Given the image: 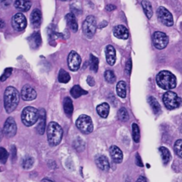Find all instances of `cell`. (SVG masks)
<instances>
[{
    "label": "cell",
    "mask_w": 182,
    "mask_h": 182,
    "mask_svg": "<svg viewBox=\"0 0 182 182\" xmlns=\"http://www.w3.org/2000/svg\"><path fill=\"white\" fill-rule=\"evenodd\" d=\"M19 100V93L15 88L9 86L6 88L4 95V104L7 113H11L17 108Z\"/></svg>",
    "instance_id": "cell-1"
},
{
    "label": "cell",
    "mask_w": 182,
    "mask_h": 182,
    "mask_svg": "<svg viewBox=\"0 0 182 182\" xmlns=\"http://www.w3.org/2000/svg\"><path fill=\"white\" fill-rule=\"evenodd\" d=\"M157 85L162 89L172 90L176 86V78L174 75L168 71H162L157 74Z\"/></svg>",
    "instance_id": "cell-2"
},
{
    "label": "cell",
    "mask_w": 182,
    "mask_h": 182,
    "mask_svg": "<svg viewBox=\"0 0 182 182\" xmlns=\"http://www.w3.org/2000/svg\"><path fill=\"white\" fill-rule=\"evenodd\" d=\"M63 129L58 123L51 122L47 128L48 141L51 146L59 144L62 140Z\"/></svg>",
    "instance_id": "cell-3"
},
{
    "label": "cell",
    "mask_w": 182,
    "mask_h": 182,
    "mask_svg": "<svg viewBox=\"0 0 182 182\" xmlns=\"http://www.w3.org/2000/svg\"><path fill=\"white\" fill-rule=\"evenodd\" d=\"M39 116V112L38 110L34 107L29 106L23 110L21 113V120L24 125L30 127L38 121Z\"/></svg>",
    "instance_id": "cell-4"
},
{
    "label": "cell",
    "mask_w": 182,
    "mask_h": 182,
    "mask_svg": "<svg viewBox=\"0 0 182 182\" xmlns=\"http://www.w3.org/2000/svg\"><path fill=\"white\" fill-rule=\"evenodd\" d=\"M163 102L166 108L169 110L177 108L181 104V98L172 91H168L164 93L163 95Z\"/></svg>",
    "instance_id": "cell-5"
},
{
    "label": "cell",
    "mask_w": 182,
    "mask_h": 182,
    "mask_svg": "<svg viewBox=\"0 0 182 182\" xmlns=\"http://www.w3.org/2000/svg\"><path fill=\"white\" fill-rule=\"evenodd\" d=\"M76 126L81 132L84 134H90L93 130L92 120L86 115H82L77 119Z\"/></svg>",
    "instance_id": "cell-6"
},
{
    "label": "cell",
    "mask_w": 182,
    "mask_h": 182,
    "mask_svg": "<svg viewBox=\"0 0 182 182\" xmlns=\"http://www.w3.org/2000/svg\"><path fill=\"white\" fill-rule=\"evenodd\" d=\"M97 29V22L93 16H88L83 24V31L87 38L91 39L94 36Z\"/></svg>",
    "instance_id": "cell-7"
},
{
    "label": "cell",
    "mask_w": 182,
    "mask_h": 182,
    "mask_svg": "<svg viewBox=\"0 0 182 182\" xmlns=\"http://www.w3.org/2000/svg\"><path fill=\"white\" fill-rule=\"evenodd\" d=\"M152 41L157 49L162 50L167 47L169 43V38L165 33L162 31H156L152 36Z\"/></svg>",
    "instance_id": "cell-8"
},
{
    "label": "cell",
    "mask_w": 182,
    "mask_h": 182,
    "mask_svg": "<svg viewBox=\"0 0 182 182\" xmlns=\"http://www.w3.org/2000/svg\"><path fill=\"white\" fill-rule=\"evenodd\" d=\"M157 17L163 24L167 26H172L174 24V19L172 14H171L167 9L165 7H160L158 8Z\"/></svg>",
    "instance_id": "cell-9"
},
{
    "label": "cell",
    "mask_w": 182,
    "mask_h": 182,
    "mask_svg": "<svg viewBox=\"0 0 182 182\" xmlns=\"http://www.w3.org/2000/svg\"><path fill=\"white\" fill-rule=\"evenodd\" d=\"M26 19L25 16L21 13H17V14L13 16L12 19V26L14 30L17 31H21L26 28Z\"/></svg>",
    "instance_id": "cell-10"
},
{
    "label": "cell",
    "mask_w": 182,
    "mask_h": 182,
    "mask_svg": "<svg viewBox=\"0 0 182 182\" xmlns=\"http://www.w3.org/2000/svg\"><path fill=\"white\" fill-rule=\"evenodd\" d=\"M81 58L77 52L72 51L68 56V66L72 71H76L81 67Z\"/></svg>",
    "instance_id": "cell-11"
},
{
    "label": "cell",
    "mask_w": 182,
    "mask_h": 182,
    "mask_svg": "<svg viewBox=\"0 0 182 182\" xmlns=\"http://www.w3.org/2000/svg\"><path fill=\"white\" fill-rule=\"evenodd\" d=\"M3 132L8 137H12L16 135V133H17V124H16L15 120L13 117H10L7 118L4 123Z\"/></svg>",
    "instance_id": "cell-12"
},
{
    "label": "cell",
    "mask_w": 182,
    "mask_h": 182,
    "mask_svg": "<svg viewBox=\"0 0 182 182\" xmlns=\"http://www.w3.org/2000/svg\"><path fill=\"white\" fill-rule=\"evenodd\" d=\"M21 96L24 100L31 101L34 100L36 98L37 93L33 87L29 85H26L21 89Z\"/></svg>",
    "instance_id": "cell-13"
},
{
    "label": "cell",
    "mask_w": 182,
    "mask_h": 182,
    "mask_svg": "<svg viewBox=\"0 0 182 182\" xmlns=\"http://www.w3.org/2000/svg\"><path fill=\"white\" fill-rule=\"evenodd\" d=\"M114 36L120 39H127L129 37L128 29L123 25H117L113 29Z\"/></svg>",
    "instance_id": "cell-14"
},
{
    "label": "cell",
    "mask_w": 182,
    "mask_h": 182,
    "mask_svg": "<svg viewBox=\"0 0 182 182\" xmlns=\"http://www.w3.org/2000/svg\"><path fill=\"white\" fill-rule=\"evenodd\" d=\"M110 156L114 162L117 163V164H120L122 162V152L118 147L115 145L111 146L110 148Z\"/></svg>",
    "instance_id": "cell-15"
},
{
    "label": "cell",
    "mask_w": 182,
    "mask_h": 182,
    "mask_svg": "<svg viewBox=\"0 0 182 182\" xmlns=\"http://www.w3.org/2000/svg\"><path fill=\"white\" fill-rule=\"evenodd\" d=\"M105 56L107 62L110 66H113L116 61V51L112 45L107 46L105 48Z\"/></svg>",
    "instance_id": "cell-16"
},
{
    "label": "cell",
    "mask_w": 182,
    "mask_h": 182,
    "mask_svg": "<svg viewBox=\"0 0 182 182\" xmlns=\"http://www.w3.org/2000/svg\"><path fill=\"white\" fill-rule=\"evenodd\" d=\"M14 7L20 12H27L31 7V0H16Z\"/></svg>",
    "instance_id": "cell-17"
},
{
    "label": "cell",
    "mask_w": 182,
    "mask_h": 182,
    "mask_svg": "<svg viewBox=\"0 0 182 182\" xmlns=\"http://www.w3.org/2000/svg\"><path fill=\"white\" fill-rule=\"evenodd\" d=\"M39 125L37 126V131L40 135H43L44 133L46 127V112L44 109H40L39 110Z\"/></svg>",
    "instance_id": "cell-18"
},
{
    "label": "cell",
    "mask_w": 182,
    "mask_h": 182,
    "mask_svg": "<svg viewBox=\"0 0 182 182\" xmlns=\"http://www.w3.org/2000/svg\"><path fill=\"white\" fill-rule=\"evenodd\" d=\"M31 22L34 27H39L41 24L42 16L41 11L38 9H35L31 13V15L30 17Z\"/></svg>",
    "instance_id": "cell-19"
},
{
    "label": "cell",
    "mask_w": 182,
    "mask_h": 182,
    "mask_svg": "<svg viewBox=\"0 0 182 182\" xmlns=\"http://www.w3.org/2000/svg\"><path fill=\"white\" fill-rule=\"evenodd\" d=\"M66 20L67 25L71 29L73 32H76L78 29V25L76 20V18L73 13H69L66 16Z\"/></svg>",
    "instance_id": "cell-20"
},
{
    "label": "cell",
    "mask_w": 182,
    "mask_h": 182,
    "mask_svg": "<svg viewBox=\"0 0 182 182\" xmlns=\"http://www.w3.org/2000/svg\"><path fill=\"white\" fill-rule=\"evenodd\" d=\"M95 163L98 167L103 171H108L110 169V163L105 156L100 155L98 156L95 159Z\"/></svg>",
    "instance_id": "cell-21"
},
{
    "label": "cell",
    "mask_w": 182,
    "mask_h": 182,
    "mask_svg": "<svg viewBox=\"0 0 182 182\" xmlns=\"http://www.w3.org/2000/svg\"><path fill=\"white\" fill-rule=\"evenodd\" d=\"M63 109L66 115L68 117H71L73 112V102L69 97H66L63 101Z\"/></svg>",
    "instance_id": "cell-22"
},
{
    "label": "cell",
    "mask_w": 182,
    "mask_h": 182,
    "mask_svg": "<svg viewBox=\"0 0 182 182\" xmlns=\"http://www.w3.org/2000/svg\"><path fill=\"white\" fill-rule=\"evenodd\" d=\"M98 114L103 118H106L110 112V105L107 103H103L97 107Z\"/></svg>",
    "instance_id": "cell-23"
},
{
    "label": "cell",
    "mask_w": 182,
    "mask_h": 182,
    "mask_svg": "<svg viewBox=\"0 0 182 182\" xmlns=\"http://www.w3.org/2000/svg\"><path fill=\"white\" fill-rule=\"evenodd\" d=\"M117 94L120 98H125L127 95V85L125 81H120L117 83L116 86Z\"/></svg>",
    "instance_id": "cell-24"
},
{
    "label": "cell",
    "mask_w": 182,
    "mask_h": 182,
    "mask_svg": "<svg viewBox=\"0 0 182 182\" xmlns=\"http://www.w3.org/2000/svg\"><path fill=\"white\" fill-rule=\"evenodd\" d=\"M71 94L74 98H78L83 95L88 94V91L85 90L79 85H74L71 90Z\"/></svg>",
    "instance_id": "cell-25"
},
{
    "label": "cell",
    "mask_w": 182,
    "mask_h": 182,
    "mask_svg": "<svg viewBox=\"0 0 182 182\" xmlns=\"http://www.w3.org/2000/svg\"><path fill=\"white\" fill-rule=\"evenodd\" d=\"M142 6L143 10L147 17L148 19H150L152 15H153V9H152V7L150 2L147 0H142Z\"/></svg>",
    "instance_id": "cell-26"
},
{
    "label": "cell",
    "mask_w": 182,
    "mask_h": 182,
    "mask_svg": "<svg viewBox=\"0 0 182 182\" xmlns=\"http://www.w3.org/2000/svg\"><path fill=\"white\" fill-rule=\"evenodd\" d=\"M148 102L154 114H158L161 111V106H160L159 102L153 96H150L148 98Z\"/></svg>",
    "instance_id": "cell-27"
},
{
    "label": "cell",
    "mask_w": 182,
    "mask_h": 182,
    "mask_svg": "<svg viewBox=\"0 0 182 182\" xmlns=\"http://www.w3.org/2000/svg\"><path fill=\"white\" fill-rule=\"evenodd\" d=\"M159 150L160 152V154H161L162 161L164 162V164H168L171 159V154L169 150L167 147H161L159 149Z\"/></svg>",
    "instance_id": "cell-28"
},
{
    "label": "cell",
    "mask_w": 182,
    "mask_h": 182,
    "mask_svg": "<svg viewBox=\"0 0 182 182\" xmlns=\"http://www.w3.org/2000/svg\"><path fill=\"white\" fill-rule=\"evenodd\" d=\"M71 76L68 72L64 71L63 69H61L58 73V81L61 83H67L70 81Z\"/></svg>",
    "instance_id": "cell-29"
},
{
    "label": "cell",
    "mask_w": 182,
    "mask_h": 182,
    "mask_svg": "<svg viewBox=\"0 0 182 182\" xmlns=\"http://www.w3.org/2000/svg\"><path fill=\"white\" fill-rule=\"evenodd\" d=\"M89 63L90 70H92L93 71H94L95 73H96L98 70V65H99L98 58L97 57H95V56H93V54H90Z\"/></svg>",
    "instance_id": "cell-30"
},
{
    "label": "cell",
    "mask_w": 182,
    "mask_h": 182,
    "mask_svg": "<svg viewBox=\"0 0 182 182\" xmlns=\"http://www.w3.org/2000/svg\"><path fill=\"white\" fill-rule=\"evenodd\" d=\"M30 43L31 46L34 48H38L41 43V39L39 33H34L30 38Z\"/></svg>",
    "instance_id": "cell-31"
},
{
    "label": "cell",
    "mask_w": 182,
    "mask_h": 182,
    "mask_svg": "<svg viewBox=\"0 0 182 182\" xmlns=\"http://www.w3.org/2000/svg\"><path fill=\"white\" fill-rule=\"evenodd\" d=\"M132 137L134 141L135 142L138 143L140 142V128H139V126L136 123H133L132 124Z\"/></svg>",
    "instance_id": "cell-32"
},
{
    "label": "cell",
    "mask_w": 182,
    "mask_h": 182,
    "mask_svg": "<svg viewBox=\"0 0 182 182\" xmlns=\"http://www.w3.org/2000/svg\"><path fill=\"white\" fill-rule=\"evenodd\" d=\"M34 163V158L30 156H26V157L24 158L22 161V167L25 169H29L32 167H33Z\"/></svg>",
    "instance_id": "cell-33"
},
{
    "label": "cell",
    "mask_w": 182,
    "mask_h": 182,
    "mask_svg": "<svg viewBox=\"0 0 182 182\" xmlns=\"http://www.w3.org/2000/svg\"><path fill=\"white\" fill-rule=\"evenodd\" d=\"M104 76H105V81L109 83H113L115 82L116 81V77L115 75L114 72L110 70H108L105 72V74H104Z\"/></svg>",
    "instance_id": "cell-34"
},
{
    "label": "cell",
    "mask_w": 182,
    "mask_h": 182,
    "mask_svg": "<svg viewBox=\"0 0 182 182\" xmlns=\"http://www.w3.org/2000/svg\"><path fill=\"white\" fill-rule=\"evenodd\" d=\"M117 115H118L119 120L122 122H126L129 120V114H128L127 110L125 108H122L119 110Z\"/></svg>",
    "instance_id": "cell-35"
},
{
    "label": "cell",
    "mask_w": 182,
    "mask_h": 182,
    "mask_svg": "<svg viewBox=\"0 0 182 182\" xmlns=\"http://www.w3.org/2000/svg\"><path fill=\"white\" fill-rule=\"evenodd\" d=\"M73 147L77 151L81 152L85 148V143L83 140L81 138H77L76 140L73 142Z\"/></svg>",
    "instance_id": "cell-36"
},
{
    "label": "cell",
    "mask_w": 182,
    "mask_h": 182,
    "mask_svg": "<svg viewBox=\"0 0 182 182\" xmlns=\"http://www.w3.org/2000/svg\"><path fill=\"white\" fill-rule=\"evenodd\" d=\"M8 157H9V154H8L7 151L3 147H0V162L2 164L6 163Z\"/></svg>",
    "instance_id": "cell-37"
},
{
    "label": "cell",
    "mask_w": 182,
    "mask_h": 182,
    "mask_svg": "<svg viewBox=\"0 0 182 182\" xmlns=\"http://www.w3.org/2000/svg\"><path fill=\"white\" fill-rule=\"evenodd\" d=\"M174 150L178 156L182 158V140H179L174 144Z\"/></svg>",
    "instance_id": "cell-38"
},
{
    "label": "cell",
    "mask_w": 182,
    "mask_h": 182,
    "mask_svg": "<svg viewBox=\"0 0 182 182\" xmlns=\"http://www.w3.org/2000/svg\"><path fill=\"white\" fill-rule=\"evenodd\" d=\"M12 73V68H7L4 71V73L2 75V76L0 77V81L4 82L9 78L11 74Z\"/></svg>",
    "instance_id": "cell-39"
},
{
    "label": "cell",
    "mask_w": 182,
    "mask_h": 182,
    "mask_svg": "<svg viewBox=\"0 0 182 182\" xmlns=\"http://www.w3.org/2000/svg\"><path fill=\"white\" fill-rule=\"evenodd\" d=\"M131 71H132V61L129 59L127 61L126 66H125V73L127 75H130Z\"/></svg>",
    "instance_id": "cell-40"
},
{
    "label": "cell",
    "mask_w": 182,
    "mask_h": 182,
    "mask_svg": "<svg viewBox=\"0 0 182 182\" xmlns=\"http://www.w3.org/2000/svg\"><path fill=\"white\" fill-rule=\"evenodd\" d=\"M12 0H0V7L2 8H7L12 4Z\"/></svg>",
    "instance_id": "cell-41"
},
{
    "label": "cell",
    "mask_w": 182,
    "mask_h": 182,
    "mask_svg": "<svg viewBox=\"0 0 182 182\" xmlns=\"http://www.w3.org/2000/svg\"><path fill=\"white\" fill-rule=\"evenodd\" d=\"M136 164H137L138 166H140V167H142L143 166L142 162V160H141V157L138 153L136 155Z\"/></svg>",
    "instance_id": "cell-42"
},
{
    "label": "cell",
    "mask_w": 182,
    "mask_h": 182,
    "mask_svg": "<svg viewBox=\"0 0 182 182\" xmlns=\"http://www.w3.org/2000/svg\"><path fill=\"white\" fill-rule=\"evenodd\" d=\"M87 83L88 85H90V86H93L95 85V80L93 79V77L88 76L87 78Z\"/></svg>",
    "instance_id": "cell-43"
},
{
    "label": "cell",
    "mask_w": 182,
    "mask_h": 182,
    "mask_svg": "<svg viewBox=\"0 0 182 182\" xmlns=\"http://www.w3.org/2000/svg\"><path fill=\"white\" fill-rule=\"evenodd\" d=\"M105 9L107 11H108V12H111V11H113V10L115 9L116 7L113 4H108L106 6Z\"/></svg>",
    "instance_id": "cell-44"
},
{
    "label": "cell",
    "mask_w": 182,
    "mask_h": 182,
    "mask_svg": "<svg viewBox=\"0 0 182 182\" xmlns=\"http://www.w3.org/2000/svg\"><path fill=\"white\" fill-rule=\"evenodd\" d=\"M136 182H147V179L144 177V176H141L138 178V179L136 181Z\"/></svg>",
    "instance_id": "cell-45"
},
{
    "label": "cell",
    "mask_w": 182,
    "mask_h": 182,
    "mask_svg": "<svg viewBox=\"0 0 182 182\" xmlns=\"http://www.w3.org/2000/svg\"><path fill=\"white\" fill-rule=\"evenodd\" d=\"M4 26H5V22L3 20L0 19V29L4 28Z\"/></svg>",
    "instance_id": "cell-46"
},
{
    "label": "cell",
    "mask_w": 182,
    "mask_h": 182,
    "mask_svg": "<svg viewBox=\"0 0 182 182\" xmlns=\"http://www.w3.org/2000/svg\"><path fill=\"white\" fill-rule=\"evenodd\" d=\"M2 138H3V131L0 128V142L2 140Z\"/></svg>",
    "instance_id": "cell-47"
},
{
    "label": "cell",
    "mask_w": 182,
    "mask_h": 182,
    "mask_svg": "<svg viewBox=\"0 0 182 182\" xmlns=\"http://www.w3.org/2000/svg\"><path fill=\"white\" fill-rule=\"evenodd\" d=\"M41 182H55V181H52V180H51V179H43V180L41 181Z\"/></svg>",
    "instance_id": "cell-48"
},
{
    "label": "cell",
    "mask_w": 182,
    "mask_h": 182,
    "mask_svg": "<svg viewBox=\"0 0 182 182\" xmlns=\"http://www.w3.org/2000/svg\"><path fill=\"white\" fill-rule=\"evenodd\" d=\"M61 1H68V0H61Z\"/></svg>",
    "instance_id": "cell-49"
}]
</instances>
